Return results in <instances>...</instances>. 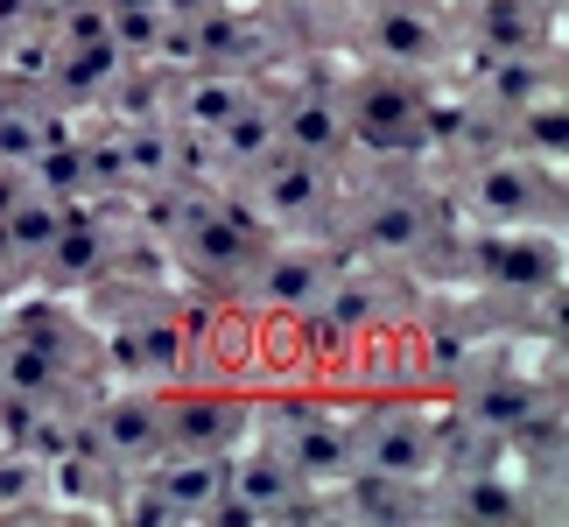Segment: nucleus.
Returning a JSON list of instances; mask_svg holds the SVG:
<instances>
[{"mask_svg":"<svg viewBox=\"0 0 569 527\" xmlns=\"http://www.w3.org/2000/svg\"><path fill=\"white\" fill-rule=\"evenodd\" d=\"M253 444H268L281 465L310 486H338L352 471V429H345V408L317 401V394H281V401L253 408Z\"/></svg>","mask_w":569,"mask_h":527,"instance_id":"3","label":"nucleus"},{"mask_svg":"<svg viewBox=\"0 0 569 527\" xmlns=\"http://www.w3.org/2000/svg\"><path fill=\"white\" fill-rule=\"evenodd\" d=\"M247 99H253V78H247V71H204V78H197L190 92L177 99V120L190 127L197 141H204V135H218V127H226Z\"/></svg>","mask_w":569,"mask_h":527,"instance_id":"16","label":"nucleus"},{"mask_svg":"<svg viewBox=\"0 0 569 527\" xmlns=\"http://www.w3.org/2000/svg\"><path fill=\"white\" fill-rule=\"evenodd\" d=\"M535 486L541 478H520L513 465H457V471H436L429 478V499H436V520H471V527H499V520H535Z\"/></svg>","mask_w":569,"mask_h":527,"instance_id":"8","label":"nucleus"},{"mask_svg":"<svg viewBox=\"0 0 569 527\" xmlns=\"http://www.w3.org/2000/svg\"><path fill=\"white\" fill-rule=\"evenodd\" d=\"M457 218L465 226H541L562 232V169H549L541 156L520 148H486L457 169Z\"/></svg>","mask_w":569,"mask_h":527,"instance_id":"1","label":"nucleus"},{"mask_svg":"<svg viewBox=\"0 0 569 527\" xmlns=\"http://www.w3.org/2000/svg\"><path fill=\"white\" fill-rule=\"evenodd\" d=\"M84 444H92L106 465L141 471L148 457L162 450V387L120 380V394H106V401L84 408Z\"/></svg>","mask_w":569,"mask_h":527,"instance_id":"10","label":"nucleus"},{"mask_svg":"<svg viewBox=\"0 0 569 527\" xmlns=\"http://www.w3.org/2000/svg\"><path fill=\"white\" fill-rule=\"evenodd\" d=\"M274 135L289 156H317L338 162L345 141H352V120H345V84H296V92L274 99Z\"/></svg>","mask_w":569,"mask_h":527,"instance_id":"11","label":"nucleus"},{"mask_svg":"<svg viewBox=\"0 0 569 527\" xmlns=\"http://www.w3.org/2000/svg\"><path fill=\"white\" fill-rule=\"evenodd\" d=\"M450 232V205L415 183H380L366 205H352L345 226V253L352 260H387V268H415L429 260V247Z\"/></svg>","mask_w":569,"mask_h":527,"instance_id":"4","label":"nucleus"},{"mask_svg":"<svg viewBox=\"0 0 569 527\" xmlns=\"http://www.w3.org/2000/svg\"><path fill=\"white\" fill-rule=\"evenodd\" d=\"M253 436V401L226 387H177L162 394V450L190 457H232Z\"/></svg>","mask_w":569,"mask_h":527,"instance_id":"9","label":"nucleus"},{"mask_svg":"<svg viewBox=\"0 0 569 527\" xmlns=\"http://www.w3.org/2000/svg\"><path fill=\"white\" fill-rule=\"evenodd\" d=\"M366 42L393 71H422V63H436L450 50V29H443L436 0H373L366 8Z\"/></svg>","mask_w":569,"mask_h":527,"instance_id":"12","label":"nucleus"},{"mask_svg":"<svg viewBox=\"0 0 569 527\" xmlns=\"http://www.w3.org/2000/svg\"><path fill=\"white\" fill-rule=\"evenodd\" d=\"M436 8H471V0H436Z\"/></svg>","mask_w":569,"mask_h":527,"instance_id":"18","label":"nucleus"},{"mask_svg":"<svg viewBox=\"0 0 569 527\" xmlns=\"http://www.w3.org/2000/svg\"><path fill=\"white\" fill-rule=\"evenodd\" d=\"M169 253L183 260L197 281H218L232 296V281L253 268L260 253V226L239 205H204V197H177L169 190Z\"/></svg>","mask_w":569,"mask_h":527,"instance_id":"6","label":"nucleus"},{"mask_svg":"<svg viewBox=\"0 0 569 527\" xmlns=\"http://www.w3.org/2000/svg\"><path fill=\"white\" fill-rule=\"evenodd\" d=\"M99 359L134 387H169L183 372V331L169 310H141V317H120V331L99 345Z\"/></svg>","mask_w":569,"mask_h":527,"instance_id":"13","label":"nucleus"},{"mask_svg":"<svg viewBox=\"0 0 569 527\" xmlns=\"http://www.w3.org/2000/svg\"><path fill=\"white\" fill-rule=\"evenodd\" d=\"M345 429H352V471L436 478L443 408H422V401H366L359 415H345Z\"/></svg>","mask_w":569,"mask_h":527,"instance_id":"5","label":"nucleus"},{"mask_svg":"<svg viewBox=\"0 0 569 527\" xmlns=\"http://www.w3.org/2000/svg\"><path fill=\"white\" fill-rule=\"evenodd\" d=\"M562 63L549 50H499V57H478V106L486 113H520L535 99H562Z\"/></svg>","mask_w":569,"mask_h":527,"instance_id":"14","label":"nucleus"},{"mask_svg":"<svg viewBox=\"0 0 569 527\" xmlns=\"http://www.w3.org/2000/svg\"><path fill=\"white\" fill-rule=\"evenodd\" d=\"M204 141H211V162L226 169V176L253 169L260 156H274V148H281V135H274V99H268V92H253V99L239 106V113L218 127V135H204Z\"/></svg>","mask_w":569,"mask_h":527,"instance_id":"15","label":"nucleus"},{"mask_svg":"<svg viewBox=\"0 0 569 527\" xmlns=\"http://www.w3.org/2000/svg\"><path fill=\"white\" fill-rule=\"evenodd\" d=\"M63 135L57 113H50V99H36V92H14L8 106H0V169H21V162H36L42 148H50Z\"/></svg>","mask_w":569,"mask_h":527,"instance_id":"17","label":"nucleus"},{"mask_svg":"<svg viewBox=\"0 0 569 527\" xmlns=\"http://www.w3.org/2000/svg\"><path fill=\"white\" fill-rule=\"evenodd\" d=\"M232 190H239V211H247L260 232H281V239L323 232V226H331V211H338L331 162L289 156V148H274V156H260L253 169H239Z\"/></svg>","mask_w":569,"mask_h":527,"instance_id":"2","label":"nucleus"},{"mask_svg":"<svg viewBox=\"0 0 569 527\" xmlns=\"http://www.w3.org/2000/svg\"><path fill=\"white\" fill-rule=\"evenodd\" d=\"M345 247H302V239H289V247H260L253 253V268L232 281V296L247 302L253 317H302L310 302L331 289V275L345 268Z\"/></svg>","mask_w":569,"mask_h":527,"instance_id":"7","label":"nucleus"}]
</instances>
